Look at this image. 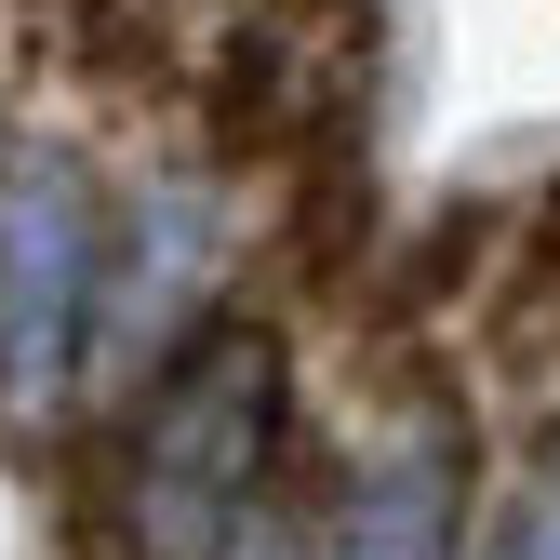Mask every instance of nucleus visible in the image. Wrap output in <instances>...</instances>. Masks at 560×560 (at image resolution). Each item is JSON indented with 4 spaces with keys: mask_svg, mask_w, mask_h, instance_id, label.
<instances>
[{
    "mask_svg": "<svg viewBox=\"0 0 560 560\" xmlns=\"http://www.w3.org/2000/svg\"><path fill=\"white\" fill-rule=\"evenodd\" d=\"M214 560H307V494H254Z\"/></svg>",
    "mask_w": 560,
    "mask_h": 560,
    "instance_id": "4",
    "label": "nucleus"
},
{
    "mask_svg": "<svg viewBox=\"0 0 560 560\" xmlns=\"http://www.w3.org/2000/svg\"><path fill=\"white\" fill-rule=\"evenodd\" d=\"M508 560H560V494H547V521H534V534H521Z\"/></svg>",
    "mask_w": 560,
    "mask_h": 560,
    "instance_id": "5",
    "label": "nucleus"
},
{
    "mask_svg": "<svg viewBox=\"0 0 560 560\" xmlns=\"http://www.w3.org/2000/svg\"><path fill=\"white\" fill-rule=\"evenodd\" d=\"M280 400H294V374H280L267 320H214L174 347L148 428H133V547L148 560H214L228 521L267 494V467H294Z\"/></svg>",
    "mask_w": 560,
    "mask_h": 560,
    "instance_id": "1",
    "label": "nucleus"
},
{
    "mask_svg": "<svg viewBox=\"0 0 560 560\" xmlns=\"http://www.w3.org/2000/svg\"><path fill=\"white\" fill-rule=\"evenodd\" d=\"M454 508H467L454 441H387L361 467V494H347L334 560H454Z\"/></svg>",
    "mask_w": 560,
    "mask_h": 560,
    "instance_id": "3",
    "label": "nucleus"
},
{
    "mask_svg": "<svg viewBox=\"0 0 560 560\" xmlns=\"http://www.w3.org/2000/svg\"><path fill=\"white\" fill-rule=\"evenodd\" d=\"M107 280V228H94V174L67 148H0V413L40 400L81 361Z\"/></svg>",
    "mask_w": 560,
    "mask_h": 560,
    "instance_id": "2",
    "label": "nucleus"
}]
</instances>
